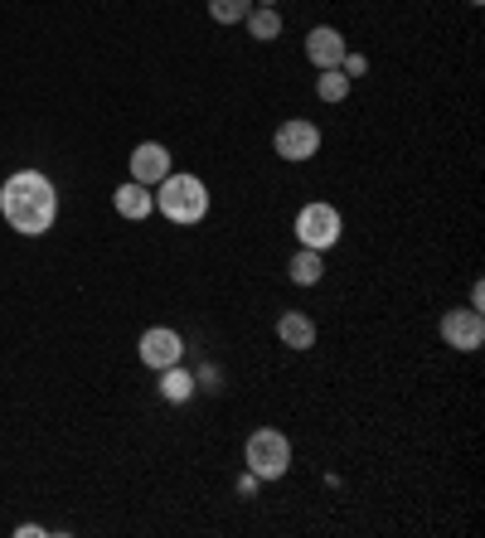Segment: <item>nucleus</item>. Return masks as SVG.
I'll return each mask as SVG.
<instances>
[{"mask_svg":"<svg viewBox=\"0 0 485 538\" xmlns=\"http://www.w3.org/2000/svg\"><path fill=\"white\" fill-rule=\"evenodd\" d=\"M0 214H5V223H10L15 233L39 238V233H49L54 219H59V190L49 185V175L20 170V175H10V180L0 185Z\"/></svg>","mask_w":485,"mask_h":538,"instance_id":"1","label":"nucleus"},{"mask_svg":"<svg viewBox=\"0 0 485 538\" xmlns=\"http://www.w3.org/2000/svg\"><path fill=\"white\" fill-rule=\"evenodd\" d=\"M156 209L170 223H199L209 214V190H204L199 175H175L170 170L161 185H156Z\"/></svg>","mask_w":485,"mask_h":538,"instance_id":"2","label":"nucleus"},{"mask_svg":"<svg viewBox=\"0 0 485 538\" xmlns=\"http://www.w3.org/2000/svg\"><path fill=\"white\" fill-rule=\"evenodd\" d=\"M243 461H248V475H258V480H282L287 466H291V442L277 432V427H262V432L248 437Z\"/></svg>","mask_w":485,"mask_h":538,"instance_id":"3","label":"nucleus"},{"mask_svg":"<svg viewBox=\"0 0 485 538\" xmlns=\"http://www.w3.org/2000/svg\"><path fill=\"white\" fill-rule=\"evenodd\" d=\"M340 233H345V219H340V209L335 204H301V214H296V243L301 248H316V253H325V248H335L340 243Z\"/></svg>","mask_w":485,"mask_h":538,"instance_id":"4","label":"nucleus"},{"mask_svg":"<svg viewBox=\"0 0 485 538\" xmlns=\"http://www.w3.org/2000/svg\"><path fill=\"white\" fill-rule=\"evenodd\" d=\"M272 146H277V156L282 160L296 165V160H311L316 151H321V131H316V122H306V117H291V122L277 127Z\"/></svg>","mask_w":485,"mask_h":538,"instance_id":"5","label":"nucleus"},{"mask_svg":"<svg viewBox=\"0 0 485 538\" xmlns=\"http://www.w3.org/2000/svg\"><path fill=\"white\" fill-rule=\"evenodd\" d=\"M136 354H141V364H146V369H170V364H180V359H185V340H180L175 330L156 325V330H146V335H141Z\"/></svg>","mask_w":485,"mask_h":538,"instance_id":"6","label":"nucleus"},{"mask_svg":"<svg viewBox=\"0 0 485 538\" xmlns=\"http://www.w3.org/2000/svg\"><path fill=\"white\" fill-rule=\"evenodd\" d=\"M442 340L461 354H476L485 345V320L481 311H447L442 316Z\"/></svg>","mask_w":485,"mask_h":538,"instance_id":"7","label":"nucleus"},{"mask_svg":"<svg viewBox=\"0 0 485 538\" xmlns=\"http://www.w3.org/2000/svg\"><path fill=\"white\" fill-rule=\"evenodd\" d=\"M165 175H170V151H165L161 141H141L131 151V180L136 185H161Z\"/></svg>","mask_w":485,"mask_h":538,"instance_id":"8","label":"nucleus"},{"mask_svg":"<svg viewBox=\"0 0 485 538\" xmlns=\"http://www.w3.org/2000/svg\"><path fill=\"white\" fill-rule=\"evenodd\" d=\"M350 54V44H345V34L330 30V25H316V30L306 34V59L316 68H340V59Z\"/></svg>","mask_w":485,"mask_h":538,"instance_id":"9","label":"nucleus"},{"mask_svg":"<svg viewBox=\"0 0 485 538\" xmlns=\"http://www.w3.org/2000/svg\"><path fill=\"white\" fill-rule=\"evenodd\" d=\"M112 204H117V214H122V219H151L156 194H151V185H136V180H127L122 190L112 194Z\"/></svg>","mask_w":485,"mask_h":538,"instance_id":"10","label":"nucleus"},{"mask_svg":"<svg viewBox=\"0 0 485 538\" xmlns=\"http://www.w3.org/2000/svg\"><path fill=\"white\" fill-rule=\"evenodd\" d=\"M277 335H282L287 349H311L316 345V320L301 316V311H287V316L277 320Z\"/></svg>","mask_w":485,"mask_h":538,"instance_id":"11","label":"nucleus"},{"mask_svg":"<svg viewBox=\"0 0 485 538\" xmlns=\"http://www.w3.org/2000/svg\"><path fill=\"white\" fill-rule=\"evenodd\" d=\"M194 374L185 369V364H170V369H161V398L165 403H190L194 398Z\"/></svg>","mask_w":485,"mask_h":538,"instance_id":"12","label":"nucleus"},{"mask_svg":"<svg viewBox=\"0 0 485 538\" xmlns=\"http://www.w3.org/2000/svg\"><path fill=\"white\" fill-rule=\"evenodd\" d=\"M287 277L296 286H316L325 277V262H321V253L316 248H296V257L287 262Z\"/></svg>","mask_w":485,"mask_h":538,"instance_id":"13","label":"nucleus"},{"mask_svg":"<svg viewBox=\"0 0 485 538\" xmlns=\"http://www.w3.org/2000/svg\"><path fill=\"white\" fill-rule=\"evenodd\" d=\"M243 25H248V34H253V39H262V44H272V39L282 34V15H277L272 5H253Z\"/></svg>","mask_w":485,"mask_h":538,"instance_id":"14","label":"nucleus"},{"mask_svg":"<svg viewBox=\"0 0 485 538\" xmlns=\"http://www.w3.org/2000/svg\"><path fill=\"white\" fill-rule=\"evenodd\" d=\"M350 83H355V78H345V68H321L316 97H321V102H345V97H350Z\"/></svg>","mask_w":485,"mask_h":538,"instance_id":"15","label":"nucleus"},{"mask_svg":"<svg viewBox=\"0 0 485 538\" xmlns=\"http://www.w3.org/2000/svg\"><path fill=\"white\" fill-rule=\"evenodd\" d=\"M248 10H253V0H209V15H214L219 25H238V20H248Z\"/></svg>","mask_w":485,"mask_h":538,"instance_id":"16","label":"nucleus"},{"mask_svg":"<svg viewBox=\"0 0 485 538\" xmlns=\"http://www.w3.org/2000/svg\"><path fill=\"white\" fill-rule=\"evenodd\" d=\"M340 68H345V78H359V73L369 68V59H364V54H345V59H340Z\"/></svg>","mask_w":485,"mask_h":538,"instance_id":"17","label":"nucleus"},{"mask_svg":"<svg viewBox=\"0 0 485 538\" xmlns=\"http://www.w3.org/2000/svg\"><path fill=\"white\" fill-rule=\"evenodd\" d=\"M194 383H204V388H214V383H219V369H199V374H194Z\"/></svg>","mask_w":485,"mask_h":538,"instance_id":"18","label":"nucleus"},{"mask_svg":"<svg viewBox=\"0 0 485 538\" xmlns=\"http://www.w3.org/2000/svg\"><path fill=\"white\" fill-rule=\"evenodd\" d=\"M481 306H485V286L476 282V286H471V311H481Z\"/></svg>","mask_w":485,"mask_h":538,"instance_id":"19","label":"nucleus"},{"mask_svg":"<svg viewBox=\"0 0 485 538\" xmlns=\"http://www.w3.org/2000/svg\"><path fill=\"white\" fill-rule=\"evenodd\" d=\"M253 5H277V0H253Z\"/></svg>","mask_w":485,"mask_h":538,"instance_id":"20","label":"nucleus"}]
</instances>
